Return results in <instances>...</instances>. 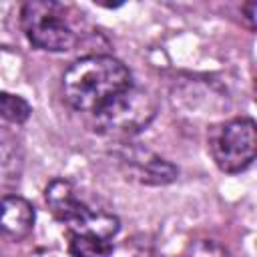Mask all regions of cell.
<instances>
[{"mask_svg": "<svg viewBox=\"0 0 257 257\" xmlns=\"http://www.w3.org/2000/svg\"><path fill=\"white\" fill-rule=\"evenodd\" d=\"M131 70L108 54H88L74 60L62 76L66 102L88 116L100 110L116 94L133 86Z\"/></svg>", "mask_w": 257, "mask_h": 257, "instance_id": "6da1fadb", "label": "cell"}, {"mask_svg": "<svg viewBox=\"0 0 257 257\" xmlns=\"http://www.w3.org/2000/svg\"><path fill=\"white\" fill-rule=\"evenodd\" d=\"M72 6L54 0H30L20 6V26L30 44L48 52L72 50L80 40Z\"/></svg>", "mask_w": 257, "mask_h": 257, "instance_id": "7a4b0ae2", "label": "cell"}, {"mask_svg": "<svg viewBox=\"0 0 257 257\" xmlns=\"http://www.w3.org/2000/svg\"><path fill=\"white\" fill-rule=\"evenodd\" d=\"M44 199L52 215L66 225V233L94 235L112 241L118 233L120 223L116 215L90 207L76 191V187L66 179H54L44 189Z\"/></svg>", "mask_w": 257, "mask_h": 257, "instance_id": "3957f363", "label": "cell"}, {"mask_svg": "<svg viewBox=\"0 0 257 257\" xmlns=\"http://www.w3.org/2000/svg\"><path fill=\"white\" fill-rule=\"evenodd\" d=\"M157 114L155 96L133 84L120 94H116L110 102H106L100 110L90 114L92 128L100 135L108 137H133L147 128Z\"/></svg>", "mask_w": 257, "mask_h": 257, "instance_id": "277c9868", "label": "cell"}, {"mask_svg": "<svg viewBox=\"0 0 257 257\" xmlns=\"http://www.w3.org/2000/svg\"><path fill=\"white\" fill-rule=\"evenodd\" d=\"M211 155L223 173L245 171L257 155V126L249 116L223 122L211 137Z\"/></svg>", "mask_w": 257, "mask_h": 257, "instance_id": "5b68a950", "label": "cell"}, {"mask_svg": "<svg viewBox=\"0 0 257 257\" xmlns=\"http://www.w3.org/2000/svg\"><path fill=\"white\" fill-rule=\"evenodd\" d=\"M34 207L20 195H6L0 199V237L8 241H22L34 229Z\"/></svg>", "mask_w": 257, "mask_h": 257, "instance_id": "8992f818", "label": "cell"}, {"mask_svg": "<svg viewBox=\"0 0 257 257\" xmlns=\"http://www.w3.org/2000/svg\"><path fill=\"white\" fill-rule=\"evenodd\" d=\"M126 163L133 169L135 177L145 185H167V183H173L179 175V169L175 165L143 149L128 153Z\"/></svg>", "mask_w": 257, "mask_h": 257, "instance_id": "52a82bcc", "label": "cell"}, {"mask_svg": "<svg viewBox=\"0 0 257 257\" xmlns=\"http://www.w3.org/2000/svg\"><path fill=\"white\" fill-rule=\"evenodd\" d=\"M24 167L22 147L16 137L0 128V187H12L20 181Z\"/></svg>", "mask_w": 257, "mask_h": 257, "instance_id": "ba28073f", "label": "cell"}, {"mask_svg": "<svg viewBox=\"0 0 257 257\" xmlns=\"http://www.w3.org/2000/svg\"><path fill=\"white\" fill-rule=\"evenodd\" d=\"M68 235V251L72 257H110L112 253V241L100 239L94 235H78V233H66Z\"/></svg>", "mask_w": 257, "mask_h": 257, "instance_id": "9c48e42d", "label": "cell"}, {"mask_svg": "<svg viewBox=\"0 0 257 257\" xmlns=\"http://www.w3.org/2000/svg\"><path fill=\"white\" fill-rule=\"evenodd\" d=\"M30 104L18 94L10 92H0V118L12 124H22L30 118Z\"/></svg>", "mask_w": 257, "mask_h": 257, "instance_id": "30bf717a", "label": "cell"}, {"mask_svg": "<svg viewBox=\"0 0 257 257\" xmlns=\"http://www.w3.org/2000/svg\"><path fill=\"white\" fill-rule=\"evenodd\" d=\"M12 2H0V46H14L16 38L12 34Z\"/></svg>", "mask_w": 257, "mask_h": 257, "instance_id": "8fae6325", "label": "cell"}, {"mask_svg": "<svg viewBox=\"0 0 257 257\" xmlns=\"http://www.w3.org/2000/svg\"><path fill=\"white\" fill-rule=\"evenodd\" d=\"M187 257H227V251L219 243H215L211 239L209 241L205 239V241H199V243L191 245Z\"/></svg>", "mask_w": 257, "mask_h": 257, "instance_id": "7c38bea8", "label": "cell"}, {"mask_svg": "<svg viewBox=\"0 0 257 257\" xmlns=\"http://www.w3.org/2000/svg\"><path fill=\"white\" fill-rule=\"evenodd\" d=\"M255 10H257V4L255 2L245 4V12H247V20H249V26L251 28H255Z\"/></svg>", "mask_w": 257, "mask_h": 257, "instance_id": "4fadbf2b", "label": "cell"}]
</instances>
